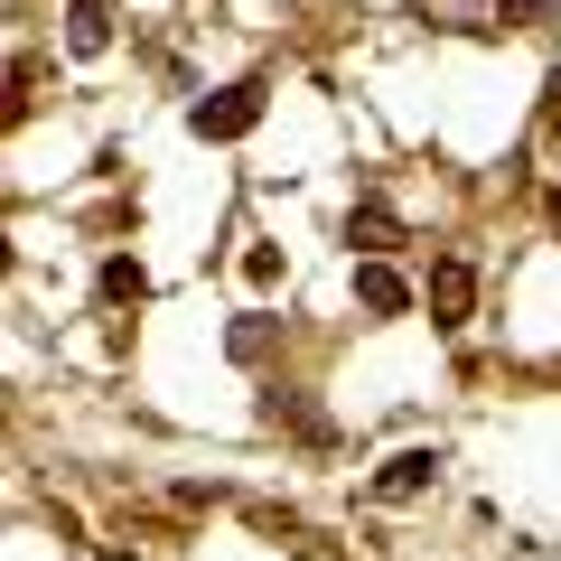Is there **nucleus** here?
Segmentation results:
<instances>
[{
	"instance_id": "obj_8",
	"label": "nucleus",
	"mask_w": 561,
	"mask_h": 561,
	"mask_svg": "<svg viewBox=\"0 0 561 561\" xmlns=\"http://www.w3.org/2000/svg\"><path fill=\"white\" fill-rule=\"evenodd\" d=\"M552 10H561V0H496V20H505V28H542Z\"/></svg>"
},
{
	"instance_id": "obj_4",
	"label": "nucleus",
	"mask_w": 561,
	"mask_h": 561,
	"mask_svg": "<svg viewBox=\"0 0 561 561\" xmlns=\"http://www.w3.org/2000/svg\"><path fill=\"white\" fill-rule=\"evenodd\" d=\"M356 300L375 309V319H402V309H412V280H402L383 253H365V262H356Z\"/></svg>"
},
{
	"instance_id": "obj_12",
	"label": "nucleus",
	"mask_w": 561,
	"mask_h": 561,
	"mask_svg": "<svg viewBox=\"0 0 561 561\" xmlns=\"http://www.w3.org/2000/svg\"><path fill=\"white\" fill-rule=\"evenodd\" d=\"M542 140H561V66L542 76Z\"/></svg>"
},
{
	"instance_id": "obj_10",
	"label": "nucleus",
	"mask_w": 561,
	"mask_h": 561,
	"mask_svg": "<svg viewBox=\"0 0 561 561\" xmlns=\"http://www.w3.org/2000/svg\"><path fill=\"white\" fill-rule=\"evenodd\" d=\"M234 356H243V365H262V356H272V328L243 319V328H234Z\"/></svg>"
},
{
	"instance_id": "obj_9",
	"label": "nucleus",
	"mask_w": 561,
	"mask_h": 561,
	"mask_svg": "<svg viewBox=\"0 0 561 561\" xmlns=\"http://www.w3.org/2000/svg\"><path fill=\"white\" fill-rule=\"evenodd\" d=\"M243 280H253V290H272V280H280V253H272V243H253V253H243Z\"/></svg>"
},
{
	"instance_id": "obj_1",
	"label": "nucleus",
	"mask_w": 561,
	"mask_h": 561,
	"mask_svg": "<svg viewBox=\"0 0 561 561\" xmlns=\"http://www.w3.org/2000/svg\"><path fill=\"white\" fill-rule=\"evenodd\" d=\"M262 122V84H225V94H206L197 113H187V131L197 140H243Z\"/></svg>"
},
{
	"instance_id": "obj_13",
	"label": "nucleus",
	"mask_w": 561,
	"mask_h": 561,
	"mask_svg": "<svg viewBox=\"0 0 561 561\" xmlns=\"http://www.w3.org/2000/svg\"><path fill=\"white\" fill-rule=\"evenodd\" d=\"M552 225H561V197H552Z\"/></svg>"
},
{
	"instance_id": "obj_6",
	"label": "nucleus",
	"mask_w": 561,
	"mask_h": 561,
	"mask_svg": "<svg viewBox=\"0 0 561 561\" xmlns=\"http://www.w3.org/2000/svg\"><path fill=\"white\" fill-rule=\"evenodd\" d=\"M383 243H402V225L383 216V206H356V216H346V253H383Z\"/></svg>"
},
{
	"instance_id": "obj_5",
	"label": "nucleus",
	"mask_w": 561,
	"mask_h": 561,
	"mask_svg": "<svg viewBox=\"0 0 561 561\" xmlns=\"http://www.w3.org/2000/svg\"><path fill=\"white\" fill-rule=\"evenodd\" d=\"M66 47H76V57H103V47H113V20H103V0H66Z\"/></svg>"
},
{
	"instance_id": "obj_7",
	"label": "nucleus",
	"mask_w": 561,
	"mask_h": 561,
	"mask_svg": "<svg viewBox=\"0 0 561 561\" xmlns=\"http://www.w3.org/2000/svg\"><path fill=\"white\" fill-rule=\"evenodd\" d=\"M140 290H150V272H140L131 253H113V262H103V300H140Z\"/></svg>"
},
{
	"instance_id": "obj_3",
	"label": "nucleus",
	"mask_w": 561,
	"mask_h": 561,
	"mask_svg": "<svg viewBox=\"0 0 561 561\" xmlns=\"http://www.w3.org/2000/svg\"><path fill=\"white\" fill-rule=\"evenodd\" d=\"M431 478H440V449H393V459L375 468V496H383V505H412Z\"/></svg>"
},
{
	"instance_id": "obj_2",
	"label": "nucleus",
	"mask_w": 561,
	"mask_h": 561,
	"mask_svg": "<svg viewBox=\"0 0 561 561\" xmlns=\"http://www.w3.org/2000/svg\"><path fill=\"white\" fill-rule=\"evenodd\" d=\"M421 300H431V328H468V309H478V272H468L459 253L431 262V290H421Z\"/></svg>"
},
{
	"instance_id": "obj_11",
	"label": "nucleus",
	"mask_w": 561,
	"mask_h": 561,
	"mask_svg": "<svg viewBox=\"0 0 561 561\" xmlns=\"http://www.w3.org/2000/svg\"><path fill=\"white\" fill-rule=\"evenodd\" d=\"M431 20H449V28H468V20H486V0H421Z\"/></svg>"
}]
</instances>
